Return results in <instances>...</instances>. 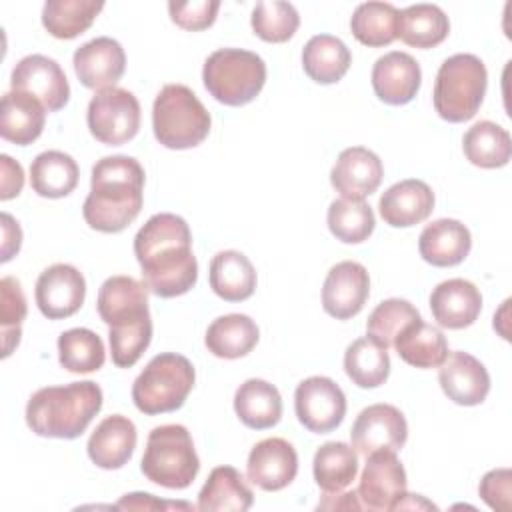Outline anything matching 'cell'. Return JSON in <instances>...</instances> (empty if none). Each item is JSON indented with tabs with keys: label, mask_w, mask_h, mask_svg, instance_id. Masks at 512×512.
I'll use <instances>...</instances> for the list:
<instances>
[{
	"label": "cell",
	"mask_w": 512,
	"mask_h": 512,
	"mask_svg": "<svg viewBox=\"0 0 512 512\" xmlns=\"http://www.w3.org/2000/svg\"><path fill=\"white\" fill-rule=\"evenodd\" d=\"M196 372L192 362L176 352L154 356L132 384L134 406L148 414L178 410L194 388Z\"/></svg>",
	"instance_id": "52a82bcc"
},
{
	"label": "cell",
	"mask_w": 512,
	"mask_h": 512,
	"mask_svg": "<svg viewBox=\"0 0 512 512\" xmlns=\"http://www.w3.org/2000/svg\"><path fill=\"white\" fill-rule=\"evenodd\" d=\"M402 508H432V510H436V506L432 502L424 500L418 494H404L402 500L394 506V510H402Z\"/></svg>",
	"instance_id": "f5cc1de1"
},
{
	"label": "cell",
	"mask_w": 512,
	"mask_h": 512,
	"mask_svg": "<svg viewBox=\"0 0 512 512\" xmlns=\"http://www.w3.org/2000/svg\"><path fill=\"white\" fill-rule=\"evenodd\" d=\"M252 30L264 42L280 44L294 36L300 26V16L290 2H258L252 10Z\"/></svg>",
	"instance_id": "7bdbcfd3"
},
{
	"label": "cell",
	"mask_w": 512,
	"mask_h": 512,
	"mask_svg": "<svg viewBox=\"0 0 512 512\" xmlns=\"http://www.w3.org/2000/svg\"><path fill=\"white\" fill-rule=\"evenodd\" d=\"M90 134L106 144L120 146L132 140L140 128V104L126 88H106L92 96L86 112Z\"/></svg>",
	"instance_id": "9c48e42d"
},
{
	"label": "cell",
	"mask_w": 512,
	"mask_h": 512,
	"mask_svg": "<svg viewBox=\"0 0 512 512\" xmlns=\"http://www.w3.org/2000/svg\"><path fill=\"white\" fill-rule=\"evenodd\" d=\"M510 488H512V472L508 468H496L484 474L480 480L478 492L480 498L498 512L510 510Z\"/></svg>",
	"instance_id": "7dc6e473"
},
{
	"label": "cell",
	"mask_w": 512,
	"mask_h": 512,
	"mask_svg": "<svg viewBox=\"0 0 512 512\" xmlns=\"http://www.w3.org/2000/svg\"><path fill=\"white\" fill-rule=\"evenodd\" d=\"M252 502L254 494L244 476L232 466H218L204 482L196 508L202 512H244Z\"/></svg>",
	"instance_id": "83f0119b"
},
{
	"label": "cell",
	"mask_w": 512,
	"mask_h": 512,
	"mask_svg": "<svg viewBox=\"0 0 512 512\" xmlns=\"http://www.w3.org/2000/svg\"><path fill=\"white\" fill-rule=\"evenodd\" d=\"M2 234H4V242H2V262H8L14 254H18L20 244H22V230L18 226V222L8 214L2 212Z\"/></svg>",
	"instance_id": "f907efd6"
},
{
	"label": "cell",
	"mask_w": 512,
	"mask_h": 512,
	"mask_svg": "<svg viewBox=\"0 0 512 512\" xmlns=\"http://www.w3.org/2000/svg\"><path fill=\"white\" fill-rule=\"evenodd\" d=\"M76 160L60 150H46L30 164L32 190L42 198H64L78 184Z\"/></svg>",
	"instance_id": "4dcf8cb0"
},
{
	"label": "cell",
	"mask_w": 512,
	"mask_h": 512,
	"mask_svg": "<svg viewBox=\"0 0 512 512\" xmlns=\"http://www.w3.org/2000/svg\"><path fill=\"white\" fill-rule=\"evenodd\" d=\"M104 8L96 0H48L42 8V26L60 40L84 34Z\"/></svg>",
	"instance_id": "74e56055"
},
{
	"label": "cell",
	"mask_w": 512,
	"mask_h": 512,
	"mask_svg": "<svg viewBox=\"0 0 512 512\" xmlns=\"http://www.w3.org/2000/svg\"><path fill=\"white\" fill-rule=\"evenodd\" d=\"M146 286L132 276H110L98 290L96 308L108 326L150 316Z\"/></svg>",
	"instance_id": "cb8c5ba5"
},
{
	"label": "cell",
	"mask_w": 512,
	"mask_h": 512,
	"mask_svg": "<svg viewBox=\"0 0 512 512\" xmlns=\"http://www.w3.org/2000/svg\"><path fill=\"white\" fill-rule=\"evenodd\" d=\"M28 306L22 286L16 278L4 276L0 280V324H2V356H10L22 336V322Z\"/></svg>",
	"instance_id": "f6af8a7d"
},
{
	"label": "cell",
	"mask_w": 512,
	"mask_h": 512,
	"mask_svg": "<svg viewBox=\"0 0 512 512\" xmlns=\"http://www.w3.org/2000/svg\"><path fill=\"white\" fill-rule=\"evenodd\" d=\"M472 248L470 230L454 220V218H440L428 224L418 238L420 256L438 268H448L460 264Z\"/></svg>",
	"instance_id": "d4e9b609"
},
{
	"label": "cell",
	"mask_w": 512,
	"mask_h": 512,
	"mask_svg": "<svg viewBox=\"0 0 512 512\" xmlns=\"http://www.w3.org/2000/svg\"><path fill=\"white\" fill-rule=\"evenodd\" d=\"M370 296L368 270L354 262L344 260L330 268L322 286V306L326 314L336 320L356 316Z\"/></svg>",
	"instance_id": "9a60e30c"
},
{
	"label": "cell",
	"mask_w": 512,
	"mask_h": 512,
	"mask_svg": "<svg viewBox=\"0 0 512 512\" xmlns=\"http://www.w3.org/2000/svg\"><path fill=\"white\" fill-rule=\"evenodd\" d=\"M136 440V426L130 418L106 416L88 438V458L102 470H118L132 458Z\"/></svg>",
	"instance_id": "603a6c76"
},
{
	"label": "cell",
	"mask_w": 512,
	"mask_h": 512,
	"mask_svg": "<svg viewBox=\"0 0 512 512\" xmlns=\"http://www.w3.org/2000/svg\"><path fill=\"white\" fill-rule=\"evenodd\" d=\"M450 32L448 16L436 4H412L398 12L396 38L414 48H434Z\"/></svg>",
	"instance_id": "1f68e13d"
},
{
	"label": "cell",
	"mask_w": 512,
	"mask_h": 512,
	"mask_svg": "<svg viewBox=\"0 0 512 512\" xmlns=\"http://www.w3.org/2000/svg\"><path fill=\"white\" fill-rule=\"evenodd\" d=\"M378 210L388 226L410 228L424 222L432 214L434 192L422 180H400L380 196Z\"/></svg>",
	"instance_id": "7402d4cb"
},
{
	"label": "cell",
	"mask_w": 512,
	"mask_h": 512,
	"mask_svg": "<svg viewBox=\"0 0 512 512\" xmlns=\"http://www.w3.org/2000/svg\"><path fill=\"white\" fill-rule=\"evenodd\" d=\"M152 340V318L126 322L120 326H108V342L112 362L118 368L134 366Z\"/></svg>",
	"instance_id": "ee69618b"
},
{
	"label": "cell",
	"mask_w": 512,
	"mask_h": 512,
	"mask_svg": "<svg viewBox=\"0 0 512 512\" xmlns=\"http://www.w3.org/2000/svg\"><path fill=\"white\" fill-rule=\"evenodd\" d=\"M394 348L414 368H438L448 356V342L440 328L422 322V318L398 334Z\"/></svg>",
	"instance_id": "836d02e7"
},
{
	"label": "cell",
	"mask_w": 512,
	"mask_h": 512,
	"mask_svg": "<svg viewBox=\"0 0 512 512\" xmlns=\"http://www.w3.org/2000/svg\"><path fill=\"white\" fill-rule=\"evenodd\" d=\"M210 288L226 302H242L254 294L256 270L238 250L218 252L210 262Z\"/></svg>",
	"instance_id": "f1b7e54d"
},
{
	"label": "cell",
	"mask_w": 512,
	"mask_h": 512,
	"mask_svg": "<svg viewBox=\"0 0 512 512\" xmlns=\"http://www.w3.org/2000/svg\"><path fill=\"white\" fill-rule=\"evenodd\" d=\"M430 310L438 326L462 330L474 324L480 316L482 294L470 280L450 278L432 290Z\"/></svg>",
	"instance_id": "44dd1931"
},
{
	"label": "cell",
	"mask_w": 512,
	"mask_h": 512,
	"mask_svg": "<svg viewBox=\"0 0 512 512\" xmlns=\"http://www.w3.org/2000/svg\"><path fill=\"white\" fill-rule=\"evenodd\" d=\"M102 408V390L96 382H72L36 390L26 404L28 428L44 438H78Z\"/></svg>",
	"instance_id": "3957f363"
},
{
	"label": "cell",
	"mask_w": 512,
	"mask_h": 512,
	"mask_svg": "<svg viewBox=\"0 0 512 512\" xmlns=\"http://www.w3.org/2000/svg\"><path fill=\"white\" fill-rule=\"evenodd\" d=\"M220 2L216 0H192V2H168L170 18L176 26L198 32L214 24Z\"/></svg>",
	"instance_id": "bcb514c9"
},
{
	"label": "cell",
	"mask_w": 512,
	"mask_h": 512,
	"mask_svg": "<svg viewBox=\"0 0 512 512\" xmlns=\"http://www.w3.org/2000/svg\"><path fill=\"white\" fill-rule=\"evenodd\" d=\"M438 382L442 392L460 406H478L490 392V376L484 364L468 352H448L438 366Z\"/></svg>",
	"instance_id": "ac0fdd59"
},
{
	"label": "cell",
	"mask_w": 512,
	"mask_h": 512,
	"mask_svg": "<svg viewBox=\"0 0 512 512\" xmlns=\"http://www.w3.org/2000/svg\"><path fill=\"white\" fill-rule=\"evenodd\" d=\"M260 330L256 322L246 314H226L216 318L208 330L204 344L208 352H212L218 358L236 360L252 352V348L258 344Z\"/></svg>",
	"instance_id": "f546056e"
},
{
	"label": "cell",
	"mask_w": 512,
	"mask_h": 512,
	"mask_svg": "<svg viewBox=\"0 0 512 512\" xmlns=\"http://www.w3.org/2000/svg\"><path fill=\"white\" fill-rule=\"evenodd\" d=\"M134 254L142 270V284L154 296H182L198 280L192 234L182 216L170 212L150 216L134 236Z\"/></svg>",
	"instance_id": "6da1fadb"
},
{
	"label": "cell",
	"mask_w": 512,
	"mask_h": 512,
	"mask_svg": "<svg viewBox=\"0 0 512 512\" xmlns=\"http://www.w3.org/2000/svg\"><path fill=\"white\" fill-rule=\"evenodd\" d=\"M318 510H364V506L356 492H324V500L318 502Z\"/></svg>",
	"instance_id": "816d5d0a"
},
{
	"label": "cell",
	"mask_w": 512,
	"mask_h": 512,
	"mask_svg": "<svg viewBox=\"0 0 512 512\" xmlns=\"http://www.w3.org/2000/svg\"><path fill=\"white\" fill-rule=\"evenodd\" d=\"M234 412L240 422L252 430H266L282 418V398L274 384L250 378L234 394Z\"/></svg>",
	"instance_id": "4316f807"
},
{
	"label": "cell",
	"mask_w": 512,
	"mask_h": 512,
	"mask_svg": "<svg viewBox=\"0 0 512 512\" xmlns=\"http://www.w3.org/2000/svg\"><path fill=\"white\" fill-rule=\"evenodd\" d=\"M464 156L480 168H502L512 156L510 134L496 122L480 120L462 138Z\"/></svg>",
	"instance_id": "d590c367"
},
{
	"label": "cell",
	"mask_w": 512,
	"mask_h": 512,
	"mask_svg": "<svg viewBox=\"0 0 512 512\" xmlns=\"http://www.w3.org/2000/svg\"><path fill=\"white\" fill-rule=\"evenodd\" d=\"M488 84L484 62L474 54H454L446 58L434 82V110L442 120L466 122L476 116Z\"/></svg>",
	"instance_id": "5b68a950"
},
{
	"label": "cell",
	"mask_w": 512,
	"mask_h": 512,
	"mask_svg": "<svg viewBox=\"0 0 512 512\" xmlns=\"http://www.w3.org/2000/svg\"><path fill=\"white\" fill-rule=\"evenodd\" d=\"M114 508L118 510H174V508L192 510L194 506L186 502H164L146 492H132V494H124Z\"/></svg>",
	"instance_id": "c3c4849f"
},
{
	"label": "cell",
	"mask_w": 512,
	"mask_h": 512,
	"mask_svg": "<svg viewBox=\"0 0 512 512\" xmlns=\"http://www.w3.org/2000/svg\"><path fill=\"white\" fill-rule=\"evenodd\" d=\"M416 320H420V312L408 300L388 298L370 312L366 332L388 350L390 346H394L398 334Z\"/></svg>",
	"instance_id": "b9f144b4"
},
{
	"label": "cell",
	"mask_w": 512,
	"mask_h": 512,
	"mask_svg": "<svg viewBox=\"0 0 512 512\" xmlns=\"http://www.w3.org/2000/svg\"><path fill=\"white\" fill-rule=\"evenodd\" d=\"M202 80L210 96L220 104L244 106L264 88L266 64L256 52L220 48L206 58Z\"/></svg>",
	"instance_id": "ba28073f"
},
{
	"label": "cell",
	"mask_w": 512,
	"mask_h": 512,
	"mask_svg": "<svg viewBox=\"0 0 512 512\" xmlns=\"http://www.w3.org/2000/svg\"><path fill=\"white\" fill-rule=\"evenodd\" d=\"M140 470L158 486L170 490L188 488L200 470L190 432L182 424L156 426L148 434Z\"/></svg>",
	"instance_id": "8992f818"
},
{
	"label": "cell",
	"mask_w": 512,
	"mask_h": 512,
	"mask_svg": "<svg viewBox=\"0 0 512 512\" xmlns=\"http://www.w3.org/2000/svg\"><path fill=\"white\" fill-rule=\"evenodd\" d=\"M422 72L420 64L408 52H388L374 62L372 88L376 96L390 104H408L420 90Z\"/></svg>",
	"instance_id": "ffe728a7"
},
{
	"label": "cell",
	"mask_w": 512,
	"mask_h": 512,
	"mask_svg": "<svg viewBox=\"0 0 512 512\" xmlns=\"http://www.w3.org/2000/svg\"><path fill=\"white\" fill-rule=\"evenodd\" d=\"M398 10L388 2H364L350 18L354 38L370 48L388 46L396 40Z\"/></svg>",
	"instance_id": "ab89813d"
},
{
	"label": "cell",
	"mask_w": 512,
	"mask_h": 512,
	"mask_svg": "<svg viewBox=\"0 0 512 512\" xmlns=\"http://www.w3.org/2000/svg\"><path fill=\"white\" fill-rule=\"evenodd\" d=\"M298 474V454L284 438H264L248 454L246 476L266 492L286 488Z\"/></svg>",
	"instance_id": "2e32d148"
},
{
	"label": "cell",
	"mask_w": 512,
	"mask_h": 512,
	"mask_svg": "<svg viewBox=\"0 0 512 512\" xmlns=\"http://www.w3.org/2000/svg\"><path fill=\"white\" fill-rule=\"evenodd\" d=\"M312 470L322 492H342L356 480L358 452L346 442H326L316 450Z\"/></svg>",
	"instance_id": "e575fe53"
},
{
	"label": "cell",
	"mask_w": 512,
	"mask_h": 512,
	"mask_svg": "<svg viewBox=\"0 0 512 512\" xmlns=\"http://www.w3.org/2000/svg\"><path fill=\"white\" fill-rule=\"evenodd\" d=\"M36 304L48 320L76 314L86 298V280L72 264H52L36 280Z\"/></svg>",
	"instance_id": "5bb4252c"
},
{
	"label": "cell",
	"mask_w": 512,
	"mask_h": 512,
	"mask_svg": "<svg viewBox=\"0 0 512 512\" xmlns=\"http://www.w3.org/2000/svg\"><path fill=\"white\" fill-rule=\"evenodd\" d=\"M212 126L210 114L184 84H166L152 106L156 140L170 150H186L204 142Z\"/></svg>",
	"instance_id": "277c9868"
},
{
	"label": "cell",
	"mask_w": 512,
	"mask_h": 512,
	"mask_svg": "<svg viewBox=\"0 0 512 512\" xmlns=\"http://www.w3.org/2000/svg\"><path fill=\"white\" fill-rule=\"evenodd\" d=\"M352 62L346 44L330 34L312 36L302 50V68L318 84L342 80Z\"/></svg>",
	"instance_id": "d6a6232c"
},
{
	"label": "cell",
	"mask_w": 512,
	"mask_h": 512,
	"mask_svg": "<svg viewBox=\"0 0 512 512\" xmlns=\"http://www.w3.org/2000/svg\"><path fill=\"white\" fill-rule=\"evenodd\" d=\"M358 498L368 510H394L406 494V470L392 450H374L358 484Z\"/></svg>",
	"instance_id": "8fae6325"
},
{
	"label": "cell",
	"mask_w": 512,
	"mask_h": 512,
	"mask_svg": "<svg viewBox=\"0 0 512 512\" xmlns=\"http://www.w3.org/2000/svg\"><path fill=\"white\" fill-rule=\"evenodd\" d=\"M46 112L38 98L18 90L6 92L0 108V136L18 146L32 144L44 130Z\"/></svg>",
	"instance_id": "484cf974"
},
{
	"label": "cell",
	"mask_w": 512,
	"mask_h": 512,
	"mask_svg": "<svg viewBox=\"0 0 512 512\" xmlns=\"http://www.w3.org/2000/svg\"><path fill=\"white\" fill-rule=\"evenodd\" d=\"M12 90L38 98L48 112L64 108L70 100V86L64 70L44 54L24 56L12 70Z\"/></svg>",
	"instance_id": "4fadbf2b"
},
{
	"label": "cell",
	"mask_w": 512,
	"mask_h": 512,
	"mask_svg": "<svg viewBox=\"0 0 512 512\" xmlns=\"http://www.w3.org/2000/svg\"><path fill=\"white\" fill-rule=\"evenodd\" d=\"M72 64L78 80L86 88L100 92L112 88L122 78L126 68V54L120 42L108 36H100L76 48Z\"/></svg>",
	"instance_id": "e0dca14e"
},
{
	"label": "cell",
	"mask_w": 512,
	"mask_h": 512,
	"mask_svg": "<svg viewBox=\"0 0 512 512\" xmlns=\"http://www.w3.org/2000/svg\"><path fill=\"white\" fill-rule=\"evenodd\" d=\"M406 438V418L392 404H372L364 408L350 430L352 448L362 456H368L374 450L398 452L406 444Z\"/></svg>",
	"instance_id": "7c38bea8"
},
{
	"label": "cell",
	"mask_w": 512,
	"mask_h": 512,
	"mask_svg": "<svg viewBox=\"0 0 512 512\" xmlns=\"http://www.w3.org/2000/svg\"><path fill=\"white\" fill-rule=\"evenodd\" d=\"M382 176V160L364 146H352L338 154L330 172V182L342 198L364 200L378 190Z\"/></svg>",
	"instance_id": "d6986e66"
},
{
	"label": "cell",
	"mask_w": 512,
	"mask_h": 512,
	"mask_svg": "<svg viewBox=\"0 0 512 512\" xmlns=\"http://www.w3.org/2000/svg\"><path fill=\"white\" fill-rule=\"evenodd\" d=\"M294 410L304 428L314 434H326L342 424L346 396L332 378L310 376L294 392Z\"/></svg>",
	"instance_id": "30bf717a"
},
{
	"label": "cell",
	"mask_w": 512,
	"mask_h": 512,
	"mask_svg": "<svg viewBox=\"0 0 512 512\" xmlns=\"http://www.w3.org/2000/svg\"><path fill=\"white\" fill-rule=\"evenodd\" d=\"M346 376L360 388H378L388 380L390 356L384 346H380L368 334L354 340L344 352Z\"/></svg>",
	"instance_id": "8d00e7d4"
},
{
	"label": "cell",
	"mask_w": 512,
	"mask_h": 512,
	"mask_svg": "<svg viewBox=\"0 0 512 512\" xmlns=\"http://www.w3.org/2000/svg\"><path fill=\"white\" fill-rule=\"evenodd\" d=\"M144 168L132 156H104L92 168L82 216L92 230L122 232L142 210Z\"/></svg>",
	"instance_id": "7a4b0ae2"
},
{
	"label": "cell",
	"mask_w": 512,
	"mask_h": 512,
	"mask_svg": "<svg viewBox=\"0 0 512 512\" xmlns=\"http://www.w3.org/2000/svg\"><path fill=\"white\" fill-rule=\"evenodd\" d=\"M0 164H2V190H0V198L2 200H10V198H14V196H18L22 192L24 172H22V166L18 162H14L8 154L0 156Z\"/></svg>",
	"instance_id": "681fc988"
},
{
	"label": "cell",
	"mask_w": 512,
	"mask_h": 512,
	"mask_svg": "<svg viewBox=\"0 0 512 512\" xmlns=\"http://www.w3.org/2000/svg\"><path fill=\"white\" fill-rule=\"evenodd\" d=\"M58 360L62 368L74 374L96 372L106 360L104 342L88 328H70L58 336Z\"/></svg>",
	"instance_id": "f35d334b"
},
{
	"label": "cell",
	"mask_w": 512,
	"mask_h": 512,
	"mask_svg": "<svg viewBox=\"0 0 512 512\" xmlns=\"http://www.w3.org/2000/svg\"><path fill=\"white\" fill-rule=\"evenodd\" d=\"M328 228L344 244H360L374 232L376 218L364 200L338 198L328 208Z\"/></svg>",
	"instance_id": "60d3db41"
}]
</instances>
